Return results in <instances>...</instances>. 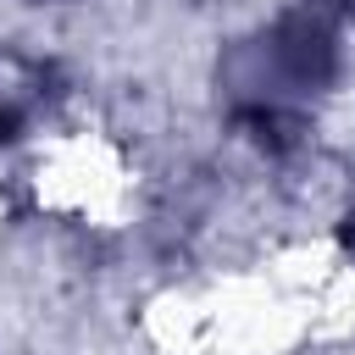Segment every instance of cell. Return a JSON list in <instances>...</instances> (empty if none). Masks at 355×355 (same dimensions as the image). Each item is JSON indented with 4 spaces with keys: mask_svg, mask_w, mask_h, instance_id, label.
Returning a JSON list of instances; mask_svg holds the SVG:
<instances>
[{
    "mask_svg": "<svg viewBox=\"0 0 355 355\" xmlns=\"http://www.w3.org/2000/svg\"><path fill=\"white\" fill-rule=\"evenodd\" d=\"M333 6H338V11H355V0H333Z\"/></svg>",
    "mask_w": 355,
    "mask_h": 355,
    "instance_id": "cell-3",
    "label": "cell"
},
{
    "mask_svg": "<svg viewBox=\"0 0 355 355\" xmlns=\"http://www.w3.org/2000/svg\"><path fill=\"white\" fill-rule=\"evenodd\" d=\"M44 83H50L44 67H33L22 55H0V144L22 139V128L44 111V100H50Z\"/></svg>",
    "mask_w": 355,
    "mask_h": 355,
    "instance_id": "cell-2",
    "label": "cell"
},
{
    "mask_svg": "<svg viewBox=\"0 0 355 355\" xmlns=\"http://www.w3.org/2000/svg\"><path fill=\"white\" fill-rule=\"evenodd\" d=\"M338 78V33L322 6H294L233 39L216 61V89L227 116L266 150H288L305 139L316 100Z\"/></svg>",
    "mask_w": 355,
    "mask_h": 355,
    "instance_id": "cell-1",
    "label": "cell"
}]
</instances>
